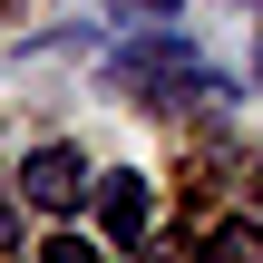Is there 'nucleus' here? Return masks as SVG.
<instances>
[{"label": "nucleus", "instance_id": "4", "mask_svg": "<svg viewBox=\"0 0 263 263\" xmlns=\"http://www.w3.org/2000/svg\"><path fill=\"white\" fill-rule=\"evenodd\" d=\"M205 263H263V224H215Z\"/></svg>", "mask_w": 263, "mask_h": 263}, {"label": "nucleus", "instance_id": "5", "mask_svg": "<svg viewBox=\"0 0 263 263\" xmlns=\"http://www.w3.org/2000/svg\"><path fill=\"white\" fill-rule=\"evenodd\" d=\"M39 263H98V244H88V234H49V244H39Z\"/></svg>", "mask_w": 263, "mask_h": 263}, {"label": "nucleus", "instance_id": "7", "mask_svg": "<svg viewBox=\"0 0 263 263\" xmlns=\"http://www.w3.org/2000/svg\"><path fill=\"white\" fill-rule=\"evenodd\" d=\"M0 10H10V0H0Z\"/></svg>", "mask_w": 263, "mask_h": 263}, {"label": "nucleus", "instance_id": "6", "mask_svg": "<svg viewBox=\"0 0 263 263\" xmlns=\"http://www.w3.org/2000/svg\"><path fill=\"white\" fill-rule=\"evenodd\" d=\"M146 10H176V0H146Z\"/></svg>", "mask_w": 263, "mask_h": 263}, {"label": "nucleus", "instance_id": "3", "mask_svg": "<svg viewBox=\"0 0 263 263\" xmlns=\"http://www.w3.org/2000/svg\"><path fill=\"white\" fill-rule=\"evenodd\" d=\"M98 215H107V244H137V234H146V185H137L127 166H107V185H98Z\"/></svg>", "mask_w": 263, "mask_h": 263}, {"label": "nucleus", "instance_id": "1", "mask_svg": "<svg viewBox=\"0 0 263 263\" xmlns=\"http://www.w3.org/2000/svg\"><path fill=\"white\" fill-rule=\"evenodd\" d=\"M107 78L137 88V98H156V107H166V98H224V78H215L185 39H166V29H156V39H127V49L107 59Z\"/></svg>", "mask_w": 263, "mask_h": 263}, {"label": "nucleus", "instance_id": "2", "mask_svg": "<svg viewBox=\"0 0 263 263\" xmlns=\"http://www.w3.org/2000/svg\"><path fill=\"white\" fill-rule=\"evenodd\" d=\"M20 195H29L39 215H78V205H88V156H78V146H29Z\"/></svg>", "mask_w": 263, "mask_h": 263}]
</instances>
